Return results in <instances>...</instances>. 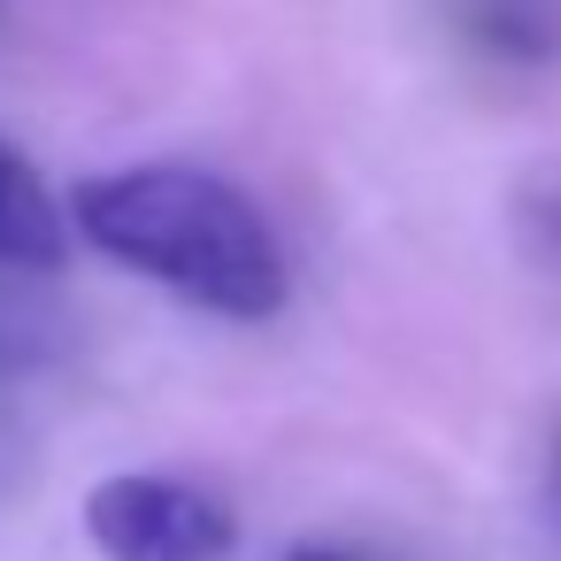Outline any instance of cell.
Returning a JSON list of instances; mask_svg holds the SVG:
<instances>
[{
  "mask_svg": "<svg viewBox=\"0 0 561 561\" xmlns=\"http://www.w3.org/2000/svg\"><path fill=\"white\" fill-rule=\"evenodd\" d=\"M62 216L93 254H108L116 270L147 277L224 323H270L293 293L270 216L201 162L93 170V178H78Z\"/></svg>",
  "mask_w": 561,
  "mask_h": 561,
  "instance_id": "6da1fadb",
  "label": "cell"
},
{
  "mask_svg": "<svg viewBox=\"0 0 561 561\" xmlns=\"http://www.w3.org/2000/svg\"><path fill=\"white\" fill-rule=\"evenodd\" d=\"M78 523L101 561H224L239 546V515L193 477H162V469L101 477Z\"/></svg>",
  "mask_w": 561,
  "mask_h": 561,
  "instance_id": "7a4b0ae2",
  "label": "cell"
},
{
  "mask_svg": "<svg viewBox=\"0 0 561 561\" xmlns=\"http://www.w3.org/2000/svg\"><path fill=\"white\" fill-rule=\"evenodd\" d=\"M70 262V216L39 185V170L0 139V270H62Z\"/></svg>",
  "mask_w": 561,
  "mask_h": 561,
  "instance_id": "3957f363",
  "label": "cell"
},
{
  "mask_svg": "<svg viewBox=\"0 0 561 561\" xmlns=\"http://www.w3.org/2000/svg\"><path fill=\"white\" fill-rule=\"evenodd\" d=\"M285 561H369V553H354V546H339V538H293Z\"/></svg>",
  "mask_w": 561,
  "mask_h": 561,
  "instance_id": "277c9868",
  "label": "cell"
},
{
  "mask_svg": "<svg viewBox=\"0 0 561 561\" xmlns=\"http://www.w3.org/2000/svg\"><path fill=\"white\" fill-rule=\"evenodd\" d=\"M546 507H553V523H561V438H553V461H546Z\"/></svg>",
  "mask_w": 561,
  "mask_h": 561,
  "instance_id": "5b68a950",
  "label": "cell"
}]
</instances>
